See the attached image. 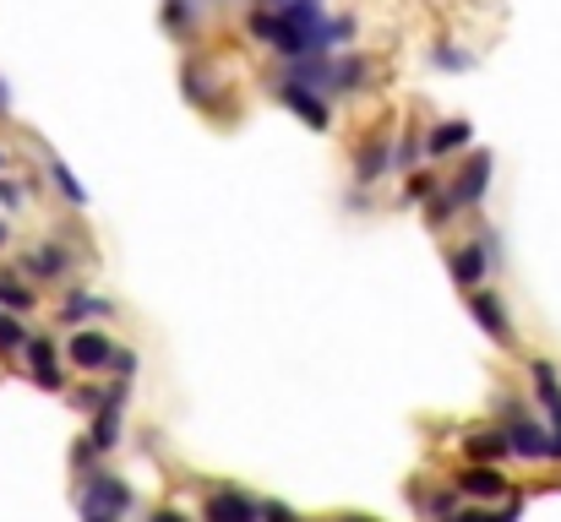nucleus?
Here are the masks:
<instances>
[{"mask_svg": "<svg viewBox=\"0 0 561 522\" xmlns=\"http://www.w3.org/2000/svg\"><path fill=\"white\" fill-rule=\"evenodd\" d=\"M322 0H278V5H262L245 16V33L256 44H267L278 60H295V55H322Z\"/></svg>", "mask_w": 561, "mask_h": 522, "instance_id": "1", "label": "nucleus"}, {"mask_svg": "<svg viewBox=\"0 0 561 522\" xmlns=\"http://www.w3.org/2000/svg\"><path fill=\"white\" fill-rule=\"evenodd\" d=\"M137 507V496H131V485L121 479V474H104V468H88L82 474V485H77V512L93 522H110V518H126Z\"/></svg>", "mask_w": 561, "mask_h": 522, "instance_id": "2", "label": "nucleus"}, {"mask_svg": "<svg viewBox=\"0 0 561 522\" xmlns=\"http://www.w3.org/2000/svg\"><path fill=\"white\" fill-rule=\"evenodd\" d=\"M502 414V430H507V452L524 457V463H551V430L540 419H529V408L518 397H502L496 403Z\"/></svg>", "mask_w": 561, "mask_h": 522, "instance_id": "3", "label": "nucleus"}, {"mask_svg": "<svg viewBox=\"0 0 561 522\" xmlns=\"http://www.w3.org/2000/svg\"><path fill=\"white\" fill-rule=\"evenodd\" d=\"M126 403H131V381H115V386L104 392V403L93 408V436H88V446H93V452H115V446H121Z\"/></svg>", "mask_w": 561, "mask_h": 522, "instance_id": "4", "label": "nucleus"}, {"mask_svg": "<svg viewBox=\"0 0 561 522\" xmlns=\"http://www.w3.org/2000/svg\"><path fill=\"white\" fill-rule=\"evenodd\" d=\"M535 375V403L546 408V430H551V463H561V370L551 359H535L529 364Z\"/></svg>", "mask_w": 561, "mask_h": 522, "instance_id": "5", "label": "nucleus"}, {"mask_svg": "<svg viewBox=\"0 0 561 522\" xmlns=\"http://www.w3.org/2000/svg\"><path fill=\"white\" fill-rule=\"evenodd\" d=\"M463 294H469V316L480 322V333H485L491 344H502V348L518 344V333H513V316H507V305H502L491 289H480V283H474V289H463Z\"/></svg>", "mask_w": 561, "mask_h": 522, "instance_id": "6", "label": "nucleus"}, {"mask_svg": "<svg viewBox=\"0 0 561 522\" xmlns=\"http://www.w3.org/2000/svg\"><path fill=\"white\" fill-rule=\"evenodd\" d=\"M273 93H278V104H289L311 131H328V126H333V109H328V98H322L317 88H306V82H295V77H278Z\"/></svg>", "mask_w": 561, "mask_h": 522, "instance_id": "7", "label": "nucleus"}, {"mask_svg": "<svg viewBox=\"0 0 561 522\" xmlns=\"http://www.w3.org/2000/svg\"><path fill=\"white\" fill-rule=\"evenodd\" d=\"M453 490L463 501H502L507 496V474H502V463H463Z\"/></svg>", "mask_w": 561, "mask_h": 522, "instance_id": "8", "label": "nucleus"}, {"mask_svg": "<svg viewBox=\"0 0 561 522\" xmlns=\"http://www.w3.org/2000/svg\"><path fill=\"white\" fill-rule=\"evenodd\" d=\"M491 170H496V159L480 148V153H474L463 170L447 179V196H453L458 207H480V201H485V190H491Z\"/></svg>", "mask_w": 561, "mask_h": 522, "instance_id": "9", "label": "nucleus"}, {"mask_svg": "<svg viewBox=\"0 0 561 522\" xmlns=\"http://www.w3.org/2000/svg\"><path fill=\"white\" fill-rule=\"evenodd\" d=\"M110 353H115V338H110V333H93V327H71L66 359H71L77 370H110Z\"/></svg>", "mask_w": 561, "mask_h": 522, "instance_id": "10", "label": "nucleus"}, {"mask_svg": "<svg viewBox=\"0 0 561 522\" xmlns=\"http://www.w3.org/2000/svg\"><path fill=\"white\" fill-rule=\"evenodd\" d=\"M22 272H27L33 283H55V278H66V272H71V245H60V240L33 245V251L22 256Z\"/></svg>", "mask_w": 561, "mask_h": 522, "instance_id": "11", "label": "nucleus"}, {"mask_svg": "<svg viewBox=\"0 0 561 522\" xmlns=\"http://www.w3.org/2000/svg\"><path fill=\"white\" fill-rule=\"evenodd\" d=\"M202 518L207 522H256L262 518V501H251L245 490H213L202 501Z\"/></svg>", "mask_w": 561, "mask_h": 522, "instance_id": "12", "label": "nucleus"}, {"mask_svg": "<svg viewBox=\"0 0 561 522\" xmlns=\"http://www.w3.org/2000/svg\"><path fill=\"white\" fill-rule=\"evenodd\" d=\"M447 272H453L458 289H474V283H485V272H496V267H491L485 245L474 240V245H453V251H447Z\"/></svg>", "mask_w": 561, "mask_h": 522, "instance_id": "13", "label": "nucleus"}, {"mask_svg": "<svg viewBox=\"0 0 561 522\" xmlns=\"http://www.w3.org/2000/svg\"><path fill=\"white\" fill-rule=\"evenodd\" d=\"M22 353H27L33 381H38L44 392H60V364H55V359H60V348L49 344L44 333H27V338H22Z\"/></svg>", "mask_w": 561, "mask_h": 522, "instance_id": "14", "label": "nucleus"}, {"mask_svg": "<svg viewBox=\"0 0 561 522\" xmlns=\"http://www.w3.org/2000/svg\"><path fill=\"white\" fill-rule=\"evenodd\" d=\"M381 174H392V142H387V131H371L355 148V185H376Z\"/></svg>", "mask_w": 561, "mask_h": 522, "instance_id": "15", "label": "nucleus"}, {"mask_svg": "<svg viewBox=\"0 0 561 522\" xmlns=\"http://www.w3.org/2000/svg\"><path fill=\"white\" fill-rule=\"evenodd\" d=\"M463 457H469V463H507V457H513V452H507V430H502V425H485V430L463 436Z\"/></svg>", "mask_w": 561, "mask_h": 522, "instance_id": "16", "label": "nucleus"}, {"mask_svg": "<svg viewBox=\"0 0 561 522\" xmlns=\"http://www.w3.org/2000/svg\"><path fill=\"white\" fill-rule=\"evenodd\" d=\"M469 137H474V126H469V120H442V126L425 137V159H447V153L469 148Z\"/></svg>", "mask_w": 561, "mask_h": 522, "instance_id": "17", "label": "nucleus"}, {"mask_svg": "<svg viewBox=\"0 0 561 522\" xmlns=\"http://www.w3.org/2000/svg\"><path fill=\"white\" fill-rule=\"evenodd\" d=\"M110 311H115V305L99 300V294H66V305H60V327H82V322L110 316Z\"/></svg>", "mask_w": 561, "mask_h": 522, "instance_id": "18", "label": "nucleus"}, {"mask_svg": "<svg viewBox=\"0 0 561 522\" xmlns=\"http://www.w3.org/2000/svg\"><path fill=\"white\" fill-rule=\"evenodd\" d=\"M0 305H5V311H16V316H27V311L38 305V294H33V283H22V278L0 272Z\"/></svg>", "mask_w": 561, "mask_h": 522, "instance_id": "19", "label": "nucleus"}, {"mask_svg": "<svg viewBox=\"0 0 561 522\" xmlns=\"http://www.w3.org/2000/svg\"><path fill=\"white\" fill-rule=\"evenodd\" d=\"M196 22H202V0H164V27L170 33H196Z\"/></svg>", "mask_w": 561, "mask_h": 522, "instance_id": "20", "label": "nucleus"}, {"mask_svg": "<svg viewBox=\"0 0 561 522\" xmlns=\"http://www.w3.org/2000/svg\"><path fill=\"white\" fill-rule=\"evenodd\" d=\"M181 82H186V98L196 104V109H213V104H218V93H213V77H207V71L196 66V60H186Z\"/></svg>", "mask_w": 561, "mask_h": 522, "instance_id": "21", "label": "nucleus"}, {"mask_svg": "<svg viewBox=\"0 0 561 522\" xmlns=\"http://www.w3.org/2000/svg\"><path fill=\"white\" fill-rule=\"evenodd\" d=\"M49 179H55V190H60L71 207H88V190H82V179L71 174V164H66V159H55V153H49Z\"/></svg>", "mask_w": 561, "mask_h": 522, "instance_id": "22", "label": "nucleus"}, {"mask_svg": "<svg viewBox=\"0 0 561 522\" xmlns=\"http://www.w3.org/2000/svg\"><path fill=\"white\" fill-rule=\"evenodd\" d=\"M458 212H463V207H458V201L447 196V185H436V190L425 196V223H431V229H447V223H453Z\"/></svg>", "mask_w": 561, "mask_h": 522, "instance_id": "23", "label": "nucleus"}, {"mask_svg": "<svg viewBox=\"0 0 561 522\" xmlns=\"http://www.w3.org/2000/svg\"><path fill=\"white\" fill-rule=\"evenodd\" d=\"M431 66H436V71H474V55L442 38V44H431Z\"/></svg>", "mask_w": 561, "mask_h": 522, "instance_id": "24", "label": "nucleus"}, {"mask_svg": "<svg viewBox=\"0 0 561 522\" xmlns=\"http://www.w3.org/2000/svg\"><path fill=\"white\" fill-rule=\"evenodd\" d=\"M350 38H355V16H328V22H322V55L350 49Z\"/></svg>", "mask_w": 561, "mask_h": 522, "instance_id": "25", "label": "nucleus"}, {"mask_svg": "<svg viewBox=\"0 0 561 522\" xmlns=\"http://www.w3.org/2000/svg\"><path fill=\"white\" fill-rule=\"evenodd\" d=\"M22 338L27 327L16 322V311H0V353H22Z\"/></svg>", "mask_w": 561, "mask_h": 522, "instance_id": "26", "label": "nucleus"}, {"mask_svg": "<svg viewBox=\"0 0 561 522\" xmlns=\"http://www.w3.org/2000/svg\"><path fill=\"white\" fill-rule=\"evenodd\" d=\"M436 185H442V179H436V174H431V170L409 174V179H403V201H425V196H431Z\"/></svg>", "mask_w": 561, "mask_h": 522, "instance_id": "27", "label": "nucleus"}, {"mask_svg": "<svg viewBox=\"0 0 561 522\" xmlns=\"http://www.w3.org/2000/svg\"><path fill=\"white\" fill-rule=\"evenodd\" d=\"M110 370H115L121 381H131V375H137V353H131V348H121V344H115V353H110Z\"/></svg>", "mask_w": 561, "mask_h": 522, "instance_id": "28", "label": "nucleus"}, {"mask_svg": "<svg viewBox=\"0 0 561 522\" xmlns=\"http://www.w3.org/2000/svg\"><path fill=\"white\" fill-rule=\"evenodd\" d=\"M104 392H110V386H77V392H71V403H77L82 414H93V408L104 403Z\"/></svg>", "mask_w": 561, "mask_h": 522, "instance_id": "29", "label": "nucleus"}, {"mask_svg": "<svg viewBox=\"0 0 561 522\" xmlns=\"http://www.w3.org/2000/svg\"><path fill=\"white\" fill-rule=\"evenodd\" d=\"M0 207H11V212H16V207H22V185L0 179Z\"/></svg>", "mask_w": 561, "mask_h": 522, "instance_id": "30", "label": "nucleus"}, {"mask_svg": "<svg viewBox=\"0 0 561 522\" xmlns=\"http://www.w3.org/2000/svg\"><path fill=\"white\" fill-rule=\"evenodd\" d=\"M524 512V496L513 490V496H502V507H496V518H518Z\"/></svg>", "mask_w": 561, "mask_h": 522, "instance_id": "31", "label": "nucleus"}, {"mask_svg": "<svg viewBox=\"0 0 561 522\" xmlns=\"http://www.w3.org/2000/svg\"><path fill=\"white\" fill-rule=\"evenodd\" d=\"M262 518H295V512H289L284 501H262Z\"/></svg>", "mask_w": 561, "mask_h": 522, "instance_id": "32", "label": "nucleus"}, {"mask_svg": "<svg viewBox=\"0 0 561 522\" xmlns=\"http://www.w3.org/2000/svg\"><path fill=\"white\" fill-rule=\"evenodd\" d=\"M0 115H11V88H5V77H0Z\"/></svg>", "mask_w": 561, "mask_h": 522, "instance_id": "33", "label": "nucleus"}, {"mask_svg": "<svg viewBox=\"0 0 561 522\" xmlns=\"http://www.w3.org/2000/svg\"><path fill=\"white\" fill-rule=\"evenodd\" d=\"M5 245H11V223L0 218V251H5Z\"/></svg>", "mask_w": 561, "mask_h": 522, "instance_id": "34", "label": "nucleus"}, {"mask_svg": "<svg viewBox=\"0 0 561 522\" xmlns=\"http://www.w3.org/2000/svg\"><path fill=\"white\" fill-rule=\"evenodd\" d=\"M0 170H5V153H0Z\"/></svg>", "mask_w": 561, "mask_h": 522, "instance_id": "35", "label": "nucleus"}, {"mask_svg": "<svg viewBox=\"0 0 561 522\" xmlns=\"http://www.w3.org/2000/svg\"><path fill=\"white\" fill-rule=\"evenodd\" d=\"M202 5H218V0H202Z\"/></svg>", "mask_w": 561, "mask_h": 522, "instance_id": "36", "label": "nucleus"}, {"mask_svg": "<svg viewBox=\"0 0 561 522\" xmlns=\"http://www.w3.org/2000/svg\"><path fill=\"white\" fill-rule=\"evenodd\" d=\"M267 5H278V0H267Z\"/></svg>", "mask_w": 561, "mask_h": 522, "instance_id": "37", "label": "nucleus"}]
</instances>
